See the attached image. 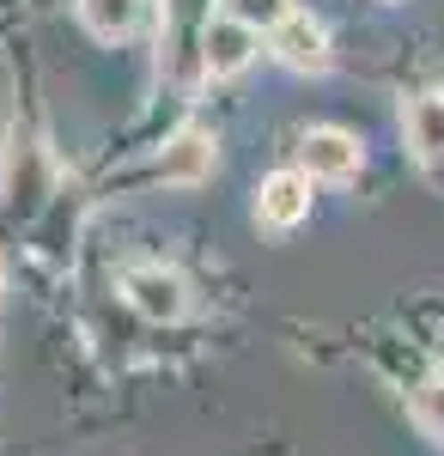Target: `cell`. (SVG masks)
I'll return each mask as SVG.
<instances>
[{"label": "cell", "mask_w": 444, "mask_h": 456, "mask_svg": "<svg viewBox=\"0 0 444 456\" xmlns=\"http://www.w3.org/2000/svg\"><path fill=\"white\" fill-rule=\"evenodd\" d=\"M152 19V0H79V25L103 43H122Z\"/></svg>", "instance_id": "52a82bcc"}, {"label": "cell", "mask_w": 444, "mask_h": 456, "mask_svg": "<svg viewBox=\"0 0 444 456\" xmlns=\"http://www.w3.org/2000/svg\"><path fill=\"white\" fill-rule=\"evenodd\" d=\"M292 12V0H232V19H243L250 31H274Z\"/></svg>", "instance_id": "9c48e42d"}, {"label": "cell", "mask_w": 444, "mask_h": 456, "mask_svg": "<svg viewBox=\"0 0 444 456\" xmlns=\"http://www.w3.org/2000/svg\"><path fill=\"white\" fill-rule=\"evenodd\" d=\"M207 171H213V134L207 128H177L171 141H165V152H159V183L195 189Z\"/></svg>", "instance_id": "277c9868"}, {"label": "cell", "mask_w": 444, "mask_h": 456, "mask_svg": "<svg viewBox=\"0 0 444 456\" xmlns=\"http://www.w3.org/2000/svg\"><path fill=\"white\" fill-rule=\"evenodd\" d=\"M366 165L359 141L347 128H310L305 134V176H323V183H347V176Z\"/></svg>", "instance_id": "8992f818"}, {"label": "cell", "mask_w": 444, "mask_h": 456, "mask_svg": "<svg viewBox=\"0 0 444 456\" xmlns=\"http://www.w3.org/2000/svg\"><path fill=\"white\" fill-rule=\"evenodd\" d=\"M122 292H128V305H135L146 322H177V316L189 311V286H183V274H171V268H135V274L122 281Z\"/></svg>", "instance_id": "6da1fadb"}, {"label": "cell", "mask_w": 444, "mask_h": 456, "mask_svg": "<svg viewBox=\"0 0 444 456\" xmlns=\"http://www.w3.org/2000/svg\"><path fill=\"white\" fill-rule=\"evenodd\" d=\"M408 146L420 159H444V92H420L408 104Z\"/></svg>", "instance_id": "ba28073f"}, {"label": "cell", "mask_w": 444, "mask_h": 456, "mask_svg": "<svg viewBox=\"0 0 444 456\" xmlns=\"http://www.w3.org/2000/svg\"><path fill=\"white\" fill-rule=\"evenodd\" d=\"M414 414H420V426H426L432 438H444V378L414 389Z\"/></svg>", "instance_id": "30bf717a"}, {"label": "cell", "mask_w": 444, "mask_h": 456, "mask_svg": "<svg viewBox=\"0 0 444 456\" xmlns=\"http://www.w3.org/2000/svg\"><path fill=\"white\" fill-rule=\"evenodd\" d=\"M268 49L292 73H323L329 68V37H323V25L305 19V12H286V19L268 31Z\"/></svg>", "instance_id": "7a4b0ae2"}, {"label": "cell", "mask_w": 444, "mask_h": 456, "mask_svg": "<svg viewBox=\"0 0 444 456\" xmlns=\"http://www.w3.org/2000/svg\"><path fill=\"white\" fill-rule=\"evenodd\" d=\"M305 213H310V176L305 171L262 176V189H256V219H262V225L286 232V225H299Z\"/></svg>", "instance_id": "5b68a950"}, {"label": "cell", "mask_w": 444, "mask_h": 456, "mask_svg": "<svg viewBox=\"0 0 444 456\" xmlns=\"http://www.w3.org/2000/svg\"><path fill=\"white\" fill-rule=\"evenodd\" d=\"M250 55H256V31L232 19V12H219V19H207L201 31V61L213 79H226V73H243L250 68Z\"/></svg>", "instance_id": "3957f363"}, {"label": "cell", "mask_w": 444, "mask_h": 456, "mask_svg": "<svg viewBox=\"0 0 444 456\" xmlns=\"http://www.w3.org/2000/svg\"><path fill=\"white\" fill-rule=\"evenodd\" d=\"M0 292H6V268H0Z\"/></svg>", "instance_id": "8fae6325"}]
</instances>
